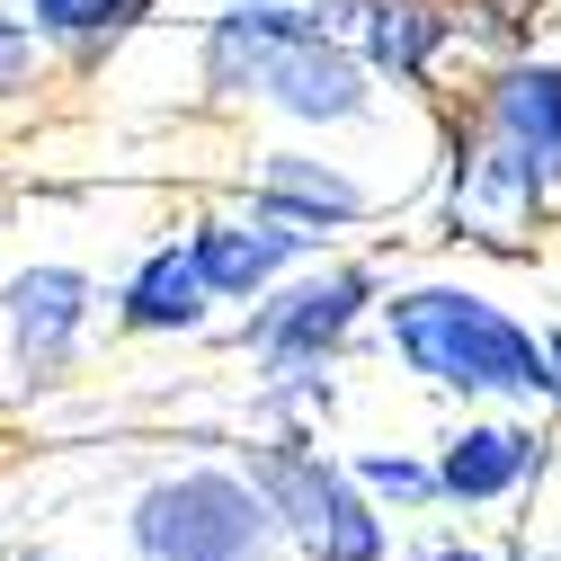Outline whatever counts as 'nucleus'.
<instances>
[{
	"mask_svg": "<svg viewBox=\"0 0 561 561\" xmlns=\"http://www.w3.org/2000/svg\"><path fill=\"white\" fill-rule=\"evenodd\" d=\"M187 62H196L205 107H267L276 125L321 134V144L383 125L392 107V90L366 72V54L304 0H215L187 36Z\"/></svg>",
	"mask_w": 561,
	"mask_h": 561,
	"instance_id": "f257e3e1",
	"label": "nucleus"
},
{
	"mask_svg": "<svg viewBox=\"0 0 561 561\" xmlns=\"http://www.w3.org/2000/svg\"><path fill=\"white\" fill-rule=\"evenodd\" d=\"M375 330L392 347V366L410 383L446 392V401H472V410L561 401L543 330L517 304H500L490 286H463V276H401V286H383Z\"/></svg>",
	"mask_w": 561,
	"mask_h": 561,
	"instance_id": "f03ea898",
	"label": "nucleus"
},
{
	"mask_svg": "<svg viewBox=\"0 0 561 561\" xmlns=\"http://www.w3.org/2000/svg\"><path fill=\"white\" fill-rule=\"evenodd\" d=\"M134 561H286V526L241 463H179L125 500Z\"/></svg>",
	"mask_w": 561,
	"mask_h": 561,
	"instance_id": "7ed1b4c3",
	"label": "nucleus"
},
{
	"mask_svg": "<svg viewBox=\"0 0 561 561\" xmlns=\"http://www.w3.org/2000/svg\"><path fill=\"white\" fill-rule=\"evenodd\" d=\"M241 472L304 561H392V517L366 500L347 455H321V437H259L241 446Z\"/></svg>",
	"mask_w": 561,
	"mask_h": 561,
	"instance_id": "20e7f679",
	"label": "nucleus"
},
{
	"mask_svg": "<svg viewBox=\"0 0 561 561\" xmlns=\"http://www.w3.org/2000/svg\"><path fill=\"white\" fill-rule=\"evenodd\" d=\"M375 312H383V267H366V259H304L286 286H267L241 312L232 347L259 375H312V366H339L347 339H357Z\"/></svg>",
	"mask_w": 561,
	"mask_h": 561,
	"instance_id": "39448f33",
	"label": "nucleus"
},
{
	"mask_svg": "<svg viewBox=\"0 0 561 561\" xmlns=\"http://www.w3.org/2000/svg\"><path fill=\"white\" fill-rule=\"evenodd\" d=\"M552 205H561V179L446 99V232L481 250H535Z\"/></svg>",
	"mask_w": 561,
	"mask_h": 561,
	"instance_id": "423d86ee",
	"label": "nucleus"
},
{
	"mask_svg": "<svg viewBox=\"0 0 561 561\" xmlns=\"http://www.w3.org/2000/svg\"><path fill=\"white\" fill-rule=\"evenodd\" d=\"M99 312H107V295H99V276L81 259H27V267H10V276H0V357H10V375L27 392L62 383L81 366Z\"/></svg>",
	"mask_w": 561,
	"mask_h": 561,
	"instance_id": "0eeeda50",
	"label": "nucleus"
},
{
	"mask_svg": "<svg viewBox=\"0 0 561 561\" xmlns=\"http://www.w3.org/2000/svg\"><path fill=\"white\" fill-rule=\"evenodd\" d=\"M347 45L366 54V72L392 90V99H455V62L481 54L472 45V19L463 0H357V19H347Z\"/></svg>",
	"mask_w": 561,
	"mask_h": 561,
	"instance_id": "6e6552de",
	"label": "nucleus"
},
{
	"mask_svg": "<svg viewBox=\"0 0 561 561\" xmlns=\"http://www.w3.org/2000/svg\"><path fill=\"white\" fill-rule=\"evenodd\" d=\"M241 196L259 205V215H276V224H295V232H312L321 250L339 241V232H357L366 215H375V187L347 170V161H330L321 144H267V152H250V179H241Z\"/></svg>",
	"mask_w": 561,
	"mask_h": 561,
	"instance_id": "1a4fd4ad",
	"label": "nucleus"
},
{
	"mask_svg": "<svg viewBox=\"0 0 561 561\" xmlns=\"http://www.w3.org/2000/svg\"><path fill=\"white\" fill-rule=\"evenodd\" d=\"M187 250H196V267H205V286H215V304H241V312H250L267 286H286L304 259H321L312 232L259 215L250 196H241V205H205V215L187 224Z\"/></svg>",
	"mask_w": 561,
	"mask_h": 561,
	"instance_id": "9d476101",
	"label": "nucleus"
},
{
	"mask_svg": "<svg viewBox=\"0 0 561 561\" xmlns=\"http://www.w3.org/2000/svg\"><path fill=\"white\" fill-rule=\"evenodd\" d=\"M455 107H472L500 144H517L526 161H543L561 179V54H543V45L481 54V72H472V90Z\"/></svg>",
	"mask_w": 561,
	"mask_h": 561,
	"instance_id": "9b49d317",
	"label": "nucleus"
},
{
	"mask_svg": "<svg viewBox=\"0 0 561 561\" xmlns=\"http://www.w3.org/2000/svg\"><path fill=\"white\" fill-rule=\"evenodd\" d=\"M535 472H543V428H535V419L481 410V419H455V428L437 437V490H446V508H508Z\"/></svg>",
	"mask_w": 561,
	"mask_h": 561,
	"instance_id": "f8f14e48",
	"label": "nucleus"
},
{
	"mask_svg": "<svg viewBox=\"0 0 561 561\" xmlns=\"http://www.w3.org/2000/svg\"><path fill=\"white\" fill-rule=\"evenodd\" d=\"M215 312L224 304H215V286H205L187 232L152 241L144 259L116 276V295H107V330L116 339H196V330H215Z\"/></svg>",
	"mask_w": 561,
	"mask_h": 561,
	"instance_id": "ddd939ff",
	"label": "nucleus"
},
{
	"mask_svg": "<svg viewBox=\"0 0 561 561\" xmlns=\"http://www.w3.org/2000/svg\"><path fill=\"white\" fill-rule=\"evenodd\" d=\"M19 10H27V27L45 36V54L62 72H99L134 36L161 27V0H19Z\"/></svg>",
	"mask_w": 561,
	"mask_h": 561,
	"instance_id": "4468645a",
	"label": "nucleus"
},
{
	"mask_svg": "<svg viewBox=\"0 0 561 561\" xmlns=\"http://www.w3.org/2000/svg\"><path fill=\"white\" fill-rule=\"evenodd\" d=\"M347 472L366 481V500L392 517H419V508H446V490H437V455H410V446H357L347 455Z\"/></svg>",
	"mask_w": 561,
	"mask_h": 561,
	"instance_id": "2eb2a0df",
	"label": "nucleus"
},
{
	"mask_svg": "<svg viewBox=\"0 0 561 561\" xmlns=\"http://www.w3.org/2000/svg\"><path fill=\"white\" fill-rule=\"evenodd\" d=\"M45 72H54L45 36L27 27V10H19V0H0V107H27V99L45 90Z\"/></svg>",
	"mask_w": 561,
	"mask_h": 561,
	"instance_id": "dca6fc26",
	"label": "nucleus"
},
{
	"mask_svg": "<svg viewBox=\"0 0 561 561\" xmlns=\"http://www.w3.org/2000/svg\"><path fill=\"white\" fill-rule=\"evenodd\" d=\"M463 19H472V45H481V54L535 45V0H463Z\"/></svg>",
	"mask_w": 561,
	"mask_h": 561,
	"instance_id": "f3484780",
	"label": "nucleus"
},
{
	"mask_svg": "<svg viewBox=\"0 0 561 561\" xmlns=\"http://www.w3.org/2000/svg\"><path fill=\"white\" fill-rule=\"evenodd\" d=\"M410 561H500V552H481V543H428V552H410Z\"/></svg>",
	"mask_w": 561,
	"mask_h": 561,
	"instance_id": "a211bd4d",
	"label": "nucleus"
},
{
	"mask_svg": "<svg viewBox=\"0 0 561 561\" xmlns=\"http://www.w3.org/2000/svg\"><path fill=\"white\" fill-rule=\"evenodd\" d=\"M543 347H552V392H561V330H543Z\"/></svg>",
	"mask_w": 561,
	"mask_h": 561,
	"instance_id": "6ab92c4d",
	"label": "nucleus"
},
{
	"mask_svg": "<svg viewBox=\"0 0 561 561\" xmlns=\"http://www.w3.org/2000/svg\"><path fill=\"white\" fill-rule=\"evenodd\" d=\"M10 561H62V552H54V543H27V552H10Z\"/></svg>",
	"mask_w": 561,
	"mask_h": 561,
	"instance_id": "aec40b11",
	"label": "nucleus"
}]
</instances>
